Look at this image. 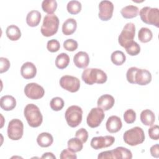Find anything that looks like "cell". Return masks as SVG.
<instances>
[{
  "label": "cell",
  "mask_w": 159,
  "mask_h": 159,
  "mask_svg": "<svg viewBox=\"0 0 159 159\" xmlns=\"http://www.w3.org/2000/svg\"><path fill=\"white\" fill-rule=\"evenodd\" d=\"M111 60L114 65L119 66L122 65L125 61L126 57L122 51L116 50L112 53Z\"/></svg>",
  "instance_id": "obj_30"
},
{
  "label": "cell",
  "mask_w": 159,
  "mask_h": 159,
  "mask_svg": "<svg viewBox=\"0 0 159 159\" xmlns=\"http://www.w3.org/2000/svg\"><path fill=\"white\" fill-rule=\"evenodd\" d=\"M148 133L151 139L157 140L159 139V127L158 125L152 126L148 130Z\"/></svg>",
  "instance_id": "obj_38"
},
{
  "label": "cell",
  "mask_w": 159,
  "mask_h": 159,
  "mask_svg": "<svg viewBox=\"0 0 159 159\" xmlns=\"http://www.w3.org/2000/svg\"><path fill=\"white\" fill-rule=\"evenodd\" d=\"M132 153L131 151L123 147H118L114 150L101 152L98 156V159H131Z\"/></svg>",
  "instance_id": "obj_6"
},
{
  "label": "cell",
  "mask_w": 159,
  "mask_h": 159,
  "mask_svg": "<svg viewBox=\"0 0 159 159\" xmlns=\"http://www.w3.org/2000/svg\"><path fill=\"white\" fill-rule=\"evenodd\" d=\"M122 127V123L120 117L117 116H110L106 123L107 130L110 133H116L119 132Z\"/></svg>",
  "instance_id": "obj_16"
},
{
  "label": "cell",
  "mask_w": 159,
  "mask_h": 159,
  "mask_svg": "<svg viewBox=\"0 0 159 159\" xmlns=\"http://www.w3.org/2000/svg\"><path fill=\"white\" fill-rule=\"evenodd\" d=\"M77 27V22L73 18L67 19L62 25V32L65 35L73 34Z\"/></svg>",
  "instance_id": "obj_21"
},
{
  "label": "cell",
  "mask_w": 159,
  "mask_h": 159,
  "mask_svg": "<svg viewBox=\"0 0 159 159\" xmlns=\"http://www.w3.org/2000/svg\"><path fill=\"white\" fill-rule=\"evenodd\" d=\"M113 11L114 4L111 1L104 0L99 2L98 17L101 20H109L112 16Z\"/></svg>",
  "instance_id": "obj_14"
},
{
  "label": "cell",
  "mask_w": 159,
  "mask_h": 159,
  "mask_svg": "<svg viewBox=\"0 0 159 159\" xmlns=\"http://www.w3.org/2000/svg\"><path fill=\"white\" fill-rule=\"evenodd\" d=\"M53 142V136L48 132H42L37 138V142L41 147H48L52 144Z\"/></svg>",
  "instance_id": "obj_24"
},
{
  "label": "cell",
  "mask_w": 159,
  "mask_h": 159,
  "mask_svg": "<svg viewBox=\"0 0 159 159\" xmlns=\"http://www.w3.org/2000/svg\"><path fill=\"white\" fill-rule=\"evenodd\" d=\"M150 152L152 157L155 158L159 157V145L158 144H155L152 145L150 148Z\"/></svg>",
  "instance_id": "obj_42"
},
{
  "label": "cell",
  "mask_w": 159,
  "mask_h": 159,
  "mask_svg": "<svg viewBox=\"0 0 159 159\" xmlns=\"http://www.w3.org/2000/svg\"><path fill=\"white\" fill-rule=\"evenodd\" d=\"M7 136L12 140H18L20 139L24 133V124L22 122L18 119H12L7 126Z\"/></svg>",
  "instance_id": "obj_10"
},
{
  "label": "cell",
  "mask_w": 159,
  "mask_h": 159,
  "mask_svg": "<svg viewBox=\"0 0 159 159\" xmlns=\"http://www.w3.org/2000/svg\"><path fill=\"white\" fill-rule=\"evenodd\" d=\"M139 15L144 23L155 25L157 27H159V9L158 8L143 7L140 9Z\"/></svg>",
  "instance_id": "obj_7"
},
{
  "label": "cell",
  "mask_w": 159,
  "mask_h": 159,
  "mask_svg": "<svg viewBox=\"0 0 159 159\" xmlns=\"http://www.w3.org/2000/svg\"><path fill=\"white\" fill-rule=\"evenodd\" d=\"M81 78L83 81L89 85L94 83L102 84L107 79L106 73L99 68H86L82 73Z\"/></svg>",
  "instance_id": "obj_2"
},
{
  "label": "cell",
  "mask_w": 159,
  "mask_h": 159,
  "mask_svg": "<svg viewBox=\"0 0 159 159\" xmlns=\"http://www.w3.org/2000/svg\"><path fill=\"white\" fill-rule=\"evenodd\" d=\"M61 87L71 93L77 92L80 88V80L73 76L64 75L59 81Z\"/></svg>",
  "instance_id": "obj_11"
},
{
  "label": "cell",
  "mask_w": 159,
  "mask_h": 159,
  "mask_svg": "<svg viewBox=\"0 0 159 159\" xmlns=\"http://www.w3.org/2000/svg\"><path fill=\"white\" fill-rule=\"evenodd\" d=\"M37 73V68L35 65L30 61L24 63L20 68V74L25 79H32Z\"/></svg>",
  "instance_id": "obj_17"
},
{
  "label": "cell",
  "mask_w": 159,
  "mask_h": 159,
  "mask_svg": "<svg viewBox=\"0 0 159 159\" xmlns=\"http://www.w3.org/2000/svg\"><path fill=\"white\" fill-rule=\"evenodd\" d=\"M153 37V34L151 30L147 27H142L138 34V38L142 43L150 42Z\"/></svg>",
  "instance_id": "obj_28"
},
{
  "label": "cell",
  "mask_w": 159,
  "mask_h": 159,
  "mask_svg": "<svg viewBox=\"0 0 159 159\" xmlns=\"http://www.w3.org/2000/svg\"><path fill=\"white\" fill-rule=\"evenodd\" d=\"M66 9L70 14H77L81 10V4L78 1H70L67 4Z\"/></svg>",
  "instance_id": "obj_32"
},
{
  "label": "cell",
  "mask_w": 159,
  "mask_h": 159,
  "mask_svg": "<svg viewBox=\"0 0 159 159\" xmlns=\"http://www.w3.org/2000/svg\"><path fill=\"white\" fill-rule=\"evenodd\" d=\"M10 61L9 60L4 57L0 58V73H2L6 72L10 68Z\"/></svg>",
  "instance_id": "obj_41"
},
{
  "label": "cell",
  "mask_w": 159,
  "mask_h": 159,
  "mask_svg": "<svg viewBox=\"0 0 159 159\" xmlns=\"http://www.w3.org/2000/svg\"><path fill=\"white\" fill-rule=\"evenodd\" d=\"M57 2L55 0H44L42 2L43 11L48 14H53L57 9Z\"/></svg>",
  "instance_id": "obj_29"
},
{
  "label": "cell",
  "mask_w": 159,
  "mask_h": 159,
  "mask_svg": "<svg viewBox=\"0 0 159 159\" xmlns=\"http://www.w3.org/2000/svg\"><path fill=\"white\" fill-rule=\"evenodd\" d=\"M135 34V24L132 22L127 23L120 35L118 37V42L119 45L125 48L127 45L131 43L134 40Z\"/></svg>",
  "instance_id": "obj_9"
},
{
  "label": "cell",
  "mask_w": 159,
  "mask_h": 159,
  "mask_svg": "<svg viewBox=\"0 0 159 159\" xmlns=\"http://www.w3.org/2000/svg\"><path fill=\"white\" fill-rule=\"evenodd\" d=\"M128 82L132 84H137L140 86L147 85L152 81L150 72L145 69H140L135 66L130 67L126 73Z\"/></svg>",
  "instance_id": "obj_1"
},
{
  "label": "cell",
  "mask_w": 159,
  "mask_h": 159,
  "mask_svg": "<svg viewBox=\"0 0 159 159\" xmlns=\"http://www.w3.org/2000/svg\"><path fill=\"white\" fill-rule=\"evenodd\" d=\"M139 8L134 5L126 6L120 10L122 16L125 19H132L137 17L139 14Z\"/></svg>",
  "instance_id": "obj_25"
},
{
  "label": "cell",
  "mask_w": 159,
  "mask_h": 159,
  "mask_svg": "<svg viewBox=\"0 0 159 159\" xmlns=\"http://www.w3.org/2000/svg\"><path fill=\"white\" fill-rule=\"evenodd\" d=\"M73 62L76 66L79 68H86L89 63L88 54L83 51L76 53L73 57Z\"/></svg>",
  "instance_id": "obj_18"
},
{
  "label": "cell",
  "mask_w": 159,
  "mask_h": 159,
  "mask_svg": "<svg viewBox=\"0 0 159 159\" xmlns=\"http://www.w3.org/2000/svg\"><path fill=\"white\" fill-rule=\"evenodd\" d=\"M42 15L40 12L36 10L30 11L26 17V22L30 27L37 26L41 20Z\"/></svg>",
  "instance_id": "obj_22"
},
{
  "label": "cell",
  "mask_w": 159,
  "mask_h": 159,
  "mask_svg": "<svg viewBox=\"0 0 159 159\" xmlns=\"http://www.w3.org/2000/svg\"><path fill=\"white\" fill-rule=\"evenodd\" d=\"M115 142V138L111 135L94 137L91 139V146L95 150H99L111 146Z\"/></svg>",
  "instance_id": "obj_15"
},
{
  "label": "cell",
  "mask_w": 159,
  "mask_h": 159,
  "mask_svg": "<svg viewBox=\"0 0 159 159\" xmlns=\"http://www.w3.org/2000/svg\"><path fill=\"white\" fill-rule=\"evenodd\" d=\"M25 96L31 99H39L45 94V90L42 86L35 83H30L24 88Z\"/></svg>",
  "instance_id": "obj_13"
},
{
  "label": "cell",
  "mask_w": 159,
  "mask_h": 159,
  "mask_svg": "<svg viewBox=\"0 0 159 159\" xmlns=\"http://www.w3.org/2000/svg\"><path fill=\"white\" fill-rule=\"evenodd\" d=\"M67 145L68 148L75 153L80 152L83 147V142L76 137L70 139L68 141Z\"/></svg>",
  "instance_id": "obj_31"
},
{
  "label": "cell",
  "mask_w": 159,
  "mask_h": 159,
  "mask_svg": "<svg viewBox=\"0 0 159 159\" xmlns=\"http://www.w3.org/2000/svg\"><path fill=\"white\" fill-rule=\"evenodd\" d=\"M60 48V42L56 39H51L47 42V48L50 52H57Z\"/></svg>",
  "instance_id": "obj_37"
},
{
  "label": "cell",
  "mask_w": 159,
  "mask_h": 159,
  "mask_svg": "<svg viewBox=\"0 0 159 159\" xmlns=\"http://www.w3.org/2000/svg\"><path fill=\"white\" fill-rule=\"evenodd\" d=\"M125 143L130 146H136L142 143L145 140V134L140 127H134L126 130L123 135Z\"/></svg>",
  "instance_id": "obj_5"
},
{
  "label": "cell",
  "mask_w": 159,
  "mask_h": 159,
  "mask_svg": "<svg viewBox=\"0 0 159 159\" xmlns=\"http://www.w3.org/2000/svg\"><path fill=\"white\" fill-rule=\"evenodd\" d=\"M114 102L115 99L114 97L110 94H106L99 98L97 105L98 107L101 108L103 111H108L113 107Z\"/></svg>",
  "instance_id": "obj_19"
},
{
  "label": "cell",
  "mask_w": 159,
  "mask_h": 159,
  "mask_svg": "<svg viewBox=\"0 0 159 159\" xmlns=\"http://www.w3.org/2000/svg\"><path fill=\"white\" fill-rule=\"evenodd\" d=\"M83 110L76 105L68 107L65 113V119L68 125L71 127H76L78 126L82 121Z\"/></svg>",
  "instance_id": "obj_8"
},
{
  "label": "cell",
  "mask_w": 159,
  "mask_h": 159,
  "mask_svg": "<svg viewBox=\"0 0 159 159\" xmlns=\"http://www.w3.org/2000/svg\"><path fill=\"white\" fill-rule=\"evenodd\" d=\"M141 122L147 126H152L155 120V116L153 111L150 109L142 111L140 116Z\"/></svg>",
  "instance_id": "obj_23"
},
{
  "label": "cell",
  "mask_w": 159,
  "mask_h": 159,
  "mask_svg": "<svg viewBox=\"0 0 159 159\" xmlns=\"http://www.w3.org/2000/svg\"><path fill=\"white\" fill-rule=\"evenodd\" d=\"M41 158H53V159H55L56 157L52 152H46V153H44L43 154V155L41 157Z\"/></svg>",
  "instance_id": "obj_43"
},
{
  "label": "cell",
  "mask_w": 159,
  "mask_h": 159,
  "mask_svg": "<svg viewBox=\"0 0 159 159\" xmlns=\"http://www.w3.org/2000/svg\"><path fill=\"white\" fill-rule=\"evenodd\" d=\"M60 157L61 159H66V158L76 159L77 158V156L75 152H73V151L70 150L69 148H66L61 151Z\"/></svg>",
  "instance_id": "obj_40"
},
{
  "label": "cell",
  "mask_w": 159,
  "mask_h": 159,
  "mask_svg": "<svg viewBox=\"0 0 159 159\" xmlns=\"http://www.w3.org/2000/svg\"><path fill=\"white\" fill-rule=\"evenodd\" d=\"M63 48L70 52H73L76 50L78 47V42L72 39H68L63 42Z\"/></svg>",
  "instance_id": "obj_35"
},
{
  "label": "cell",
  "mask_w": 159,
  "mask_h": 159,
  "mask_svg": "<svg viewBox=\"0 0 159 159\" xmlns=\"http://www.w3.org/2000/svg\"><path fill=\"white\" fill-rule=\"evenodd\" d=\"M70 63V57L66 53H61L57 55L55 59L56 66L60 69H64L66 68Z\"/></svg>",
  "instance_id": "obj_27"
},
{
  "label": "cell",
  "mask_w": 159,
  "mask_h": 159,
  "mask_svg": "<svg viewBox=\"0 0 159 159\" xmlns=\"http://www.w3.org/2000/svg\"><path fill=\"white\" fill-rule=\"evenodd\" d=\"M6 34L9 39L12 41H16L21 37V32L20 29L16 25L12 24L6 28Z\"/></svg>",
  "instance_id": "obj_26"
},
{
  "label": "cell",
  "mask_w": 159,
  "mask_h": 159,
  "mask_svg": "<svg viewBox=\"0 0 159 159\" xmlns=\"http://www.w3.org/2000/svg\"><path fill=\"white\" fill-rule=\"evenodd\" d=\"M50 106L53 111H60L64 106V101L61 98L55 97L51 99Z\"/></svg>",
  "instance_id": "obj_33"
},
{
  "label": "cell",
  "mask_w": 159,
  "mask_h": 159,
  "mask_svg": "<svg viewBox=\"0 0 159 159\" xmlns=\"http://www.w3.org/2000/svg\"><path fill=\"white\" fill-rule=\"evenodd\" d=\"M24 114L28 124L31 127H38L42 124L43 116L36 105L34 104H27L24 108Z\"/></svg>",
  "instance_id": "obj_3"
},
{
  "label": "cell",
  "mask_w": 159,
  "mask_h": 159,
  "mask_svg": "<svg viewBox=\"0 0 159 159\" xmlns=\"http://www.w3.org/2000/svg\"><path fill=\"white\" fill-rule=\"evenodd\" d=\"M16 106V99L11 95H5L1 98L0 106L1 107L6 111H11L15 108Z\"/></svg>",
  "instance_id": "obj_20"
},
{
  "label": "cell",
  "mask_w": 159,
  "mask_h": 159,
  "mask_svg": "<svg viewBox=\"0 0 159 159\" xmlns=\"http://www.w3.org/2000/svg\"><path fill=\"white\" fill-rule=\"evenodd\" d=\"M59 19L54 14L46 15L40 29L42 34L45 37H50L55 34L59 27Z\"/></svg>",
  "instance_id": "obj_4"
},
{
  "label": "cell",
  "mask_w": 159,
  "mask_h": 159,
  "mask_svg": "<svg viewBox=\"0 0 159 159\" xmlns=\"http://www.w3.org/2000/svg\"><path fill=\"white\" fill-rule=\"evenodd\" d=\"M75 136L83 143H85L88 139V132L85 129L81 128L76 132Z\"/></svg>",
  "instance_id": "obj_39"
},
{
  "label": "cell",
  "mask_w": 159,
  "mask_h": 159,
  "mask_svg": "<svg viewBox=\"0 0 159 159\" xmlns=\"http://www.w3.org/2000/svg\"><path fill=\"white\" fill-rule=\"evenodd\" d=\"M124 120L127 124H132L136 119V113L131 109H127L124 114Z\"/></svg>",
  "instance_id": "obj_36"
},
{
  "label": "cell",
  "mask_w": 159,
  "mask_h": 159,
  "mask_svg": "<svg viewBox=\"0 0 159 159\" xmlns=\"http://www.w3.org/2000/svg\"><path fill=\"white\" fill-rule=\"evenodd\" d=\"M125 48L126 52L131 56L137 55L140 52V45L135 41H133L131 43L127 45Z\"/></svg>",
  "instance_id": "obj_34"
},
{
  "label": "cell",
  "mask_w": 159,
  "mask_h": 159,
  "mask_svg": "<svg viewBox=\"0 0 159 159\" xmlns=\"http://www.w3.org/2000/svg\"><path fill=\"white\" fill-rule=\"evenodd\" d=\"M104 117V111L101 108L98 107L92 108L86 118L87 124L91 128H96L101 124Z\"/></svg>",
  "instance_id": "obj_12"
}]
</instances>
